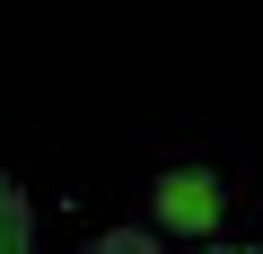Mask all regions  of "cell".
<instances>
[{
    "instance_id": "3",
    "label": "cell",
    "mask_w": 263,
    "mask_h": 254,
    "mask_svg": "<svg viewBox=\"0 0 263 254\" xmlns=\"http://www.w3.org/2000/svg\"><path fill=\"white\" fill-rule=\"evenodd\" d=\"M88 254H167V245H158V237H141V228H114V237H97Z\"/></svg>"
},
{
    "instance_id": "4",
    "label": "cell",
    "mask_w": 263,
    "mask_h": 254,
    "mask_svg": "<svg viewBox=\"0 0 263 254\" xmlns=\"http://www.w3.org/2000/svg\"><path fill=\"white\" fill-rule=\"evenodd\" d=\"M202 254H254V245H202Z\"/></svg>"
},
{
    "instance_id": "2",
    "label": "cell",
    "mask_w": 263,
    "mask_h": 254,
    "mask_svg": "<svg viewBox=\"0 0 263 254\" xmlns=\"http://www.w3.org/2000/svg\"><path fill=\"white\" fill-rule=\"evenodd\" d=\"M35 245V202L18 175H0V254H27Z\"/></svg>"
},
{
    "instance_id": "1",
    "label": "cell",
    "mask_w": 263,
    "mask_h": 254,
    "mask_svg": "<svg viewBox=\"0 0 263 254\" xmlns=\"http://www.w3.org/2000/svg\"><path fill=\"white\" fill-rule=\"evenodd\" d=\"M219 210H228V193H219L211 167H167V175H158V228H176V237H211Z\"/></svg>"
}]
</instances>
